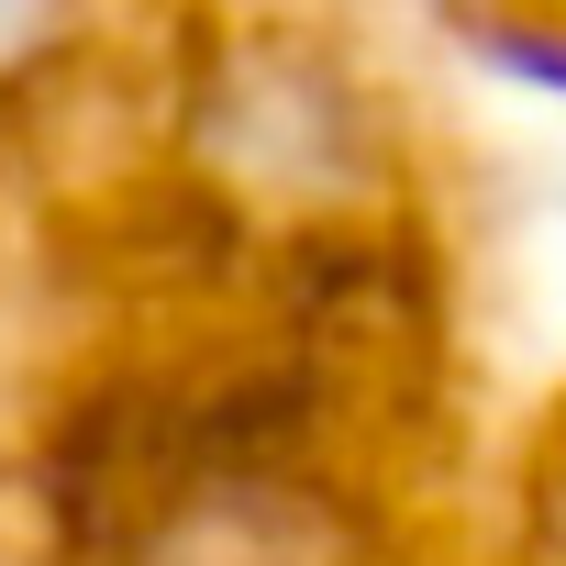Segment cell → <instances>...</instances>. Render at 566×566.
I'll use <instances>...</instances> for the list:
<instances>
[{"label": "cell", "mask_w": 566, "mask_h": 566, "mask_svg": "<svg viewBox=\"0 0 566 566\" xmlns=\"http://www.w3.org/2000/svg\"><path fill=\"white\" fill-rule=\"evenodd\" d=\"M67 12V0H0V67H12L23 45H45V23Z\"/></svg>", "instance_id": "6da1fadb"}]
</instances>
